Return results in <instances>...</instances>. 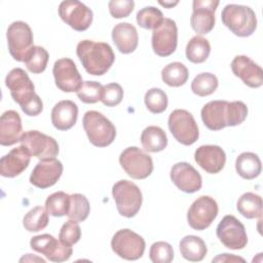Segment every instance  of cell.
I'll use <instances>...</instances> for the list:
<instances>
[{
    "label": "cell",
    "instance_id": "obj_1",
    "mask_svg": "<svg viewBox=\"0 0 263 263\" xmlns=\"http://www.w3.org/2000/svg\"><path fill=\"white\" fill-rule=\"evenodd\" d=\"M200 115L209 129L221 130L226 126L242 123L248 116V107L241 101H211L202 107Z\"/></svg>",
    "mask_w": 263,
    "mask_h": 263
},
{
    "label": "cell",
    "instance_id": "obj_2",
    "mask_svg": "<svg viewBox=\"0 0 263 263\" xmlns=\"http://www.w3.org/2000/svg\"><path fill=\"white\" fill-rule=\"evenodd\" d=\"M5 85L11 98L28 116H37L43 110V103L35 92V86L27 72L22 68L12 69L5 78Z\"/></svg>",
    "mask_w": 263,
    "mask_h": 263
},
{
    "label": "cell",
    "instance_id": "obj_3",
    "mask_svg": "<svg viewBox=\"0 0 263 263\" xmlns=\"http://www.w3.org/2000/svg\"><path fill=\"white\" fill-rule=\"evenodd\" d=\"M76 53L85 71L95 76L107 73L115 61L113 49L108 43L88 39L77 44Z\"/></svg>",
    "mask_w": 263,
    "mask_h": 263
},
{
    "label": "cell",
    "instance_id": "obj_4",
    "mask_svg": "<svg viewBox=\"0 0 263 263\" xmlns=\"http://www.w3.org/2000/svg\"><path fill=\"white\" fill-rule=\"evenodd\" d=\"M222 23L238 37L251 36L257 28L255 11L246 5L227 4L221 12Z\"/></svg>",
    "mask_w": 263,
    "mask_h": 263
},
{
    "label": "cell",
    "instance_id": "obj_5",
    "mask_svg": "<svg viewBox=\"0 0 263 263\" xmlns=\"http://www.w3.org/2000/svg\"><path fill=\"white\" fill-rule=\"evenodd\" d=\"M82 124L89 142L96 147H107L115 140L116 128L114 124L98 111L85 112Z\"/></svg>",
    "mask_w": 263,
    "mask_h": 263
},
{
    "label": "cell",
    "instance_id": "obj_6",
    "mask_svg": "<svg viewBox=\"0 0 263 263\" xmlns=\"http://www.w3.org/2000/svg\"><path fill=\"white\" fill-rule=\"evenodd\" d=\"M112 195L121 216L133 218L139 213L143 196L140 188L135 183L127 180L116 182L112 187Z\"/></svg>",
    "mask_w": 263,
    "mask_h": 263
},
{
    "label": "cell",
    "instance_id": "obj_7",
    "mask_svg": "<svg viewBox=\"0 0 263 263\" xmlns=\"http://www.w3.org/2000/svg\"><path fill=\"white\" fill-rule=\"evenodd\" d=\"M8 50L17 62H25L26 57L34 47V38L30 26L22 21L11 23L6 32Z\"/></svg>",
    "mask_w": 263,
    "mask_h": 263
},
{
    "label": "cell",
    "instance_id": "obj_8",
    "mask_svg": "<svg viewBox=\"0 0 263 263\" xmlns=\"http://www.w3.org/2000/svg\"><path fill=\"white\" fill-rule=\"evenodd\" d=\"M167 125L173 137L182 145L190 146L199 137L197 123L193 115L187 110H174L168 116Z\"/></svg>",
    "mask_w": 263,
    "mask_h": 263
},
{
    "label": "cell",
    "instance_id": "obj_9",
    "mask_svg": "<svg viewBox=\"0 0 263 263\" xmlns=\"http://www.w3.org/2000/svg\"><path fill=\"white\" fill-rule=\"evenodd\" d=\"M119 163L133 179L143 180L153 172V161L149 154L138 147H127L119 155Z\"/></svg>",
    "mask_w": 263,
    "mask_h": 263
},
{
    "label": "cell",
    "instance_id": "obj_10",
    "mask_svg": "<svg viewBox=\"0 0 263 263\" xmlns=\"http://www.w3.org/2000/svg\"><path fill=\"white\" fill-rule=\"evenodd\" d=\"M144 238L130 229L118 230L111 239L112 251L122 259L138 260L145 252Z\"/></svg>",
    "mask_w": 263,
    "mask_h": 263
},
{
    "label": "cell",
    "instance_id": "obj_11",
    "mask_svg": "<svg viewBox=\"0 0 263 263\" xmlns=\"http://www.w3.org/2000/svg\"><path fill=\"white\" fill-rule=\"evenodd\" d=\"M217 201L208 195L199 196L190 205L187 212V221L194 230L206 229L218 215Z\"/></svg>",
    "mask_w": 263,
    "mask_h": 263
},
{
    "label": "cell",
    "instance_id": "obj_12",
    "mask_svg": "<svg viewBox=\"0 0 263 263\" xmlns=\"http://www.w3.org/2000/svg\"><path fill=\"white\" fill-rule=\"evenodd\" d=\"M20 142L25 146L32 156L40 160L55 158L59 154V144L52 138L39 130L25 132L20 139Z\"/></svg>",
    "mask_w": 263,
    "mask_h": 263
},
{
    "label": "cell",
    "instance_id": "obj_13",
    "mask_svg": "<svg viewBox=\"0 0 263 263\" xmlns=\"http://www.w3.org/2000/svg\"><path fill=\"white\" fill-rule=\"evenodd\" d=\"M216 234L228 249L241 250L248 243V235L243 224L234 216L227 215L218 224Z\"/></svg>",
    "mask_w": 263,
    "mask_h": 263
},
{
    "label": "cell",
    "instance_id": "obj_14",
    "mask_svg": "<svg viewBox=\"0 0 263 263\" xmlns=\"http://www.w3.org/2000/svg\"><path fill=\"white\" fill-rule=\"evenodd\" d=\"M59 15L64 23L78 32L87 30L91 23L93 13L90 8L77 0H66L59 6Z\"/></svg>",
    "mask_w": 263,
    "mask_h": 263
},
{
    "label": "cell",
    "instance_id": "obj_15",
    "mask_svg": "<svg viewBox=\"0 0 263 263\" xmlns=\"http://www.w3.org/2000/svg\"><path fill=\"white\" fill-rule=\"evenodd\" d=\"M30 247L52 262L67 261L73 253L72 246L63 243L48 233L33 236L30 240Z\"/></svg>",
    "mask_w": 263,
    "mask_h": 263
},
{
    "label": "cell",
    "instance_id": "obj_16",
    "mask_svg": "<svg viewBox=\"0 0 263 263\" xmlns=\"http://www.w3.org/2000/svg\"><path fill=\"white\" fill-rule=\"evenodd\" d=\"M151 44L153 51L159 57H168L174 53L178 44L176 22L164 17L163 22L153 30Z\"/></svg>",
    "mask_w": 263,
    "mask_h": 263
},
{
    "label": "cell",
    "instance_id": "obj_17",
    "mask_svg": "<svg viewBox=\"0 0 263 263\" xmlns=\"http://www.w3.org/2000/svg\"><path fill=\"white\" fill-rule=\"evenodd\" d=\"M52 74L55 85L64 92L78 91L83 84L82 77L79 74L73 60L63 58L53 64Z\"/></svg>",
    "mask_w": 263,
    "mask_h": 263
},
{
    "label": "cell",
    "instance_id": "obj_18",
    "mask_svg": "<svg viewBox=\"0 0 263 263\" xmlns=\"http://www.w3.org/2000/svg\"><path fill=\"white\" fill-rule=\"evenodd\" d=\"M219 1L194 0L192 2V14L190 17L191 28L200 35L210 33L215 26V11Z\"/></svg>",
    "mask_w": 263,
    "mask_h": 263
},
{
    "label": "cell",
    "instance_id": "obj_19",
    "mask_svg": "<svg viewBox=\"0 0 263 263\" xmlns=\"http://www.w3.org/2000/svg\"><path fill=\"white\" fill-rule=\"evenodd\" d=\"M170 176L176 187L186 193H194L200 190L202 186L200 174L190 163L185 161L174 164Z\"/></svg>",
    "mask_w": 263,
    "mask_h": 263
},
{
    "label": "cell",
    "instance_id": "obj_20",
    "mask_svg": "<svg viewBox=\"0 0 263 263\" xmlns=\"http://www.w3.org/2000/svg\"><path fill=\"white\" fill-rule=\"evenodd\" d=\"M63 174V164L55 158L40 160L30 176V183L37 188L53 186Z\"/></svg>",
    "mask_w": 263,
    "mask_h": 263
},
{
    "label": "cell",
    "instance_id": "obj_21",
    "mask_svg": "<svg viewBox=\"0 0 263 263\" xmlns=\"http://www.w3.org/2000/svg\"><path fill=\"white\" fill-rule=\"evenodd\" d=\"M232 73L252 88H258L263 84V72L261 67L247 55H236L231 62Z\"/></svg>",
    "mask_w": 263,
    "mask_h": 263
},
{
    "label": "cell",
    "instance_id": "obj_22",
    "mask_svg": "<svg viewBox=\"0 0 263 263\" xmlns=\"http://www.w3.org/2000/svg\"><path fill=\"white\" fill-rule=\"evenodd\" d=\"M31 156L29 150L23 145L11 149L0 159V175L5 178L21 175L29 166Z\"/></svg>",
    "mask_w": 263,
    "mask_h": 263
},
{
    "label": "cell",
    "instance_id": "obj_23",
    "mask_svg": "<svg viewBox=\"0 0 263 263\" xmlns=\"http://www.w3.org/2000/svg\"><path fill=\"white\" fill-rule=\"evenodd\" d=\"M194 160L209 174H218L226 162L224 150L217 145H202L195 150Z\"/></svg>",
    "mask_w": 263,
    "mask_h": 263
},
{
    "label": "cell",
    "instance_id": "obj_24",
    "mask_svg": "<svg viewBox=\"0 0 263 263\" xmlns=\"http://www.w3.org/2000/svg\"><path fill=\"white\" fill-rule=\"evenodd\" d=\"M22 119L14 110L5 111L0 118V144L11 146L20 142L22 136Z\"/></svg>",
    "mask_w": 263,
    "mask_h": 263
},
{
    "label": "cell",
    "instance_id": "obj_25",
    "mask_svg": "<svg viewBox=\"0 0 263 263\" xmlns=\"http://www.w3.org/2000/svg\"><path fill=\"white\" fill-rule=\"evenodd\" d=\"M112 40L121 53H132L139 43L138 31L129 23H119L112 29Z\"/></svg>",
    "mask_w": 263,
    "mask_h": 263
},
{
    "label": "cell",
    "instance_id": "obj_26",
    "mask_svg": "<svg viewBox=\"0 0 263 263\" xmlns=\"http://www.w3.org/2000/svg\"><path fill=\"white\" fill-rule=\"evenodd\" d=\"M78 117V107L70 100L60 101L51 110V123L59 130H68L74 126Z\"/></svg>",
    "mask_w": 263,
    "mask_h": 263
},
{
    "label": "cell",
    "instance_id": "obj_27",
    "mask_svg": "<svg viewBox=\"0 0 263 263\" xmlns=\"http://www.w3.org/2000/svg\"><path fill=\"white\" fill-rule=\"evenodd\" d=\"M181 255L190 262H199L203 260L208 253V248L202 238L196 235H186L179 243Z\"/></svg>",
    "mask_w": 263,
    "mask_h": 263
},
{
    "label": "cell",
    "instance_id": "obj_28",
    "mask_svg": "<svg viewBox=\"0 0 263 263\" xmlns=\"http://www.w3.org/2000/svg\"><path fill=\"white\" fill-rule=\"evenodd\" d=\"M236 173L246 180L257 178L262 170V164L259 156L253 152H242L235 160Z\"/></svg>",
    "mask_w": 263,
    "mask_h": 263
},
{
    "label": "cell",
    "instance_id": "obj_29",
    "mask_svg": "<svg viewBox=\"0 0 263 263\" xmlns=\"http://www.w3.org/2000/svg\"><path fill=\"white\" fill-rule=\"evenodd\" d=\"M141 144L145 151L160 152L167 146V137L161 127L150 125L142 132Z\"/></svg>",
    "mask_w": 263,
    "mask_h": 263
},
{
    "label": "cell",
    "instance_id": "obj_30",
    "mask_svg": "<svg viewBox=\"0 0 263 263\" xmlns=\"http://www.w3.org/2000/svg\"><path fill=\"white\" fill-rule=\"evenodd\" d=\"M236 209L238 213L247 219L261 218L262 198L260 195L253 192H246L238 198Z\"/></svg>",
    "mask_w": 263,
    "mask_h": 263
},
{
    "label": "cell",
    "instance_id": "obj_31",
    "mask_svg": "<svg viewBox=\"0 0 263 263\" xmlns=\"http://www.w3.org/2000/svg\"><path fill=\"white\" fill-rule=\"evenodd\" d=\"M189 77V72L186 66L180 62H173L167 64L161 70L162 81L172 87H179L184 85Z\"/></svg>",
    "mask_w": 263,
    "mask_h": 263
},
{
    "label": "cell",
    "instance_id": "obj_32",
    "mask_svg": "<svg viewBox=\"0 0 263 263\" xmlns=\"http://www.w3.org/2000/svg\"><path fill=\"white\" fill-rule=\"evenodd\" d=\"M211 52V45L208 39L201 36L192 37L186 45V58L194 64H201L206 61Z\"/></svg>",
    "mask_w": 263,
    "mask_h": 263
},
{
    "label": "cell",
    "instance_id": "obj_33",
    "mask_svg": "<svg viewBox=\"0 0 263 263\" xmlns=\"http://www.w3.org/2000/svg\"><path fill=\"white\" fill-rule=\"evenodd\" d=\"M219 85L216 75L203 72L197 74L191 82V90L198 97H206L215 92Z\"/></svg>",
    "mask_w": 263,
    "mask_h": 263
},
{
    "label": "cell",
    "instance_id": "obj_34",
    "mask_svg": "<svg viewBox=\"0 0 263 263\" xmlns=\"http://www.w3.org/2000/svg\"><path fill=\"white\" fill-rule=\"evenodd\" d=\"M48 213L42 206H35L30 210L23 219V225L29 232H37L44 229L48 224Z\"/></svg>",
    "mask_w": 263,
    "mask_h": 263
},
{
    "label": "cell",
    "instance_id": "obj_35",
    "mask_svg": "<svg viewBox=\"0 0 263 263\" xmlns=\"http://www.w3.org/2000/svg\"><path fill=\"white\" fill-rule=\"evenodd\" d=\"M70 206V195L64 191H58L50 194L45 200V209L50 216H67Z\"/></svg>",
    "mask_w": 263,
    "mask_h": 263
},
{
    "label": "cell",
    "instance_id": "obj_36",
    "mask_svg": "<svg viewBox=\"0 0 263 263\" xmlns=\"http://www.w3.org/2000/svg\"><path fill=\"white\" fill-rule=\"evenodd\" d=\"M90 205L87 198L80 193L70 195V206L68 211V218L76 222H83L89 215Z\"/></svg>",
    "mask_w": 263,
    "mask_h": 263
},
{
    "label": "cell",
    "instance_id": "obj_37",
    "mask_svg": "<svg viewBox=\"0 0 263 263\" xmlns=\"http://www.w3.org/2000/svg\"><path fill=\"white\" fill-rule=\"evenodd\" d=\"M48 52L42 46H34L25 59V65L27 69L33 74L42 73L47 66Z\"/></svg>",
    "mask_w": 263,
    "mask_h": 263
},
{
    "label": "cell",
    "instance_id": "obj_38",
    "mask_svg": "<svg viewBox=\"0 0 263 263\" xmlns=\"http://www.w3.org/2000/svg\"><path fill=\"white\" fill-rule=\"evenodd\" d=\"M138 25L146 30L156 29L164 20L162 12L154 6H146L137 13Z\"/></svg>",
    "mask_w": 263,
    "mask_h": 263
},
{
    "label": "cell",
    "instance_id": "obj_39",
    "mask_svg": "<svg viewBox=\"0 0 263 263\" xmlns=\"http://www.w3.org/2000/svg\"><path fill=\"white\" fill-rule=\"evenodd\" d=\"M144 102L147 109L153 114H159L165 111L167 108V96L160 88H150L147 90L144 97Z\"/></svg>",
    "mask_w": 263,
    "mask_h": 263
},
{
    "label": "cell",
    "instance_id": "obj_40",
    "mask_svg": "<svg viewBox=\"0 0 263 263\" xmlns=\"http://www.w3.org/2000/svg\"><path fill=\"white\" fill-rule=\"evenodd\" d=\"M103 85L97 81H84L80 89L76 92L78 99L85 104H95L101 101Z\"/></svg>",
    "mask_w": 263,
    "mask_h": 263
},
{
    "label": "cell",
    "instance_id": "obj_41",
    "mask_svg": "<svg viewBox=\"0 0 263 263\" xmlns=\"http://www.w3.org/2000/svg\"><path fill=\"white\" fill-rule=\"evenodd\" d=\"M149 258L153 263H170L174 259L173 247L166 241H156L150 248Z\"/></svg>",
    "mask_w": 263,
    "mask_h": 263
},
{
    "label": "cell",
    "instance_id": "obj_42",
    "mask_svg": "<svg viewBox=\"0 0 263 263\" xmlns=\"http://www.w3.org/2000/svg\"><path fill=\"white\" fill-rule=\"evenodd\" d=\"M80 237L81 229L78 222L69 219L66 223L63 224L59 233V238L63 243L73 246L79 241Z\"/></svg>",
    "mask_w": 263,
    "mask_h": 263
},
{
    "label": "cell",
    "instance_id": "obj_43",
    "mask_svg": "<svg viewBox=\"0 0 263 263\" xmlns=\"http://www.w3.org/2000/svg\"><path fill=\"white\" fill-rule=\"evenodd\" d=\"M123 99V89L118 83H109L103 86L101 102L107 107H114L121 103Z\"/></svg>",
    "mask_w": 263,
    "mask_h": 263
},
{
    "label": "cell",
    "instance_id": "obj_44",
    "mask_svg": "<svg viewBox=\"0 0 263 263\" xmlns=\"http://www.w3.org/2000/svg\"><path fill=\"white\" fill-rule=\"evenodd\" d=\"M135 2L133 0H111L108 3L110 14L114 18L128 16L134 10Z\"/></svg>",
    "mask_w": 263,
    "mask_h": 263
},
{
    "label": "cell",
    "instance_id": "obj_45",
    "mask_svg": "<svg viewBox=\"0 0 263 263\" xmlns=\"http://www.w3.org/2000/svg\"><path fill=\"white\" fill-rule=\"evenodd\" d=\"M237 261L245 262V259L232 254H227V253L218 255L216 258L213 259V262H237Z\"/></svg>",
    "mask_w": 263,
    "mask_h": 263
},
{
    "label": "cell",
    "instance_id": "obj_46",
    "mask_svg": "<svg viewBox=\"0 0 263 263\" xmlns=\"http://www.w3.org/2000/svg\"><path fill=\"white\" fill-rule=\"evenodd\" d=\"M158 3H159L160 5H162V6H164V7H167V8H172V7H174L175 5H177L179 2H178V1H175V2H166V1L162 2V1H159Z\"/></svg>",
    "mask_w": 263,
    "mask_h": 263
}]
</instances>
